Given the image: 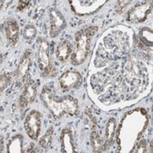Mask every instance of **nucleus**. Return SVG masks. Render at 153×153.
Masks as SVG:
<instances>
[{
    "mask_svg": "<svg viewBox=\"0 0 153 153\" xmlns=\"http://www.w3.org/2000/svg\"><path fill=\"white\" fill-rule=\"evenodd\" d=\"M57 74V69L53 66V65H50L46 69H45L43 72H42V75L43 77L45 78H51V77H53L55 76Z\"/></svg>",
    "mask_w": 153,
    "mask_h": 153,
    "instance_id": "nucleus-20",
    "label": "nucleus"
},
{
    "mask_svg": "<svg viewBox=\"0 0 153 153\" xmlns=\"http://www.w3.org/2000/svg\"><path fill=\"white\" fill-rule=\"evenodd\" d=\"M49 24L50 36L53 38L59 36L66 25L64 16L55 8H51L49 10Z\"/></svg>",
    "mask_w": 153,
    "mask_h": 153,
    "instance_id": "nucleus-5",
    "label": "nucleus"
},
{
    "mask_svg": "<svg viewBox=\"0 0 153 153\" xmlns=\"http://www.w3.org/2000/svg\"><path fill=\"white\" fill-rule=\"evenodd\" d=\"M37 94V87L33 80H29L24 86L22 94L19 99V106L21 108H25L29 104L34 102Z\"/></svg>",
    "mask_w": 153,
    "mask_h": 153,
    "instance_id": "nucleus-6",
    "label": "nucleus"
},
{
    "mask_svg": "<svg viewBox=\"0 0 153 153\" xmlns=\"http://www.w3.org/2000/svg\"><path fill=\"white\" fill-rule=\"evenodd\" d=\"M41 113L37 111H32L26 116L25 120V129L27 135L32 140H37L41 131Z\"/></svg>",
    "mask_w": 153,
    "mask_h": 153,
    "instance_id": "nucleus-3",
    "label": "nucleus"
},
{
    "mask_svg": "<svg viewBox=\"0 0 153 153\" xmlns=\"http://www.w3.org/2000/svg\"><path fill=\"white\" fill-rule=\"evenodd\" d=\"M116 128V120L113 118H111L107 124H106V130H105V143L110 144L111 140H113L114 132Z\"/></svg>",
    "mask_w": 153,
    "mask_h": 153,
    "instance_id": "nucleus-15",
    "label": "nucleus"
},
{
    "mask_svg": "<svg viewBox=\"0 0 153 153\" xmlns=\"http://www.w3.org/2000/svg\"><path fill=\"white\" fill-rule=\"evenodd\" d=\"M61 144H62L63 152H66V153L75 152L72 132L68 128L64 129L62 131V134H61Z\"/></svg>",
    "mask_w": 153,
    "mask_h": 153,
    "instance_id": "nucleus-11",
    "label": "nucleus"
},
{
    "mask_svg": "<svg viewBox=\"0 0 153 153\" xmlns=\"http://www.w3.org/2000/svg\"><path fill=\"white\" fill-rule=\"evenodd\" d=\"M53 127H50L49 130L45 132V134L41 138L40 141H39V144L42 148L44 149H47L50 144H51V141H52V137H53Z\"/></svg>",
    "mask_w": 153,
    "mask_h": 153,
    "instance_id": "nucleus-18",
    "label": "nucleus"
},
{
    "mask_svg": "<svg viewBox=\"0 0 153 153\" xmlns=\"http://www.w3.org/2000/svg\"><path fill=\"white\" fill-rule=\"evenodd\" d=\"M3 31L9 44L14 46L17 44L19 39V26L16 20L7 19L3 25Z\"/></svg>",
    "mask_w": 153,
    "mask_h": 153,
    "instance_id": "nucleus-9",
    "label": "nucleus"
},
{
    "mask_svg": "<svg viewBox=\"0 0 153 153\" xmlns=\"http://www.w3.org/2000/svg\"><path fill=\"white\" fill-rule=\"evenodd\" d=\"M97 31V27L89 26L87 28H83L76 34L75 41H76V49L75 52L71 56L72 63L75 65H82L87 58L90 50L91 38Z\"/></svg>",
    "mask_w": 153,
    "mask_h": 153,
    "instance_id": "nucleus-1",
    "label": "nucleus"
},
{
    "mask_svg": "<svg viewBox=\"0 0 153 153\" xmlns=\"http://www.w3.org/2000/svg\"><path fill=\"white\" fill-rule=\"evenodd\" d=\"M13 73H5L0 77V91L3 93L4 90L11 83L13 79Z\"/></svg>",
    "mask_w": 153,
    "mask_h": 153,
    "instance_id": "nucleus-19",
    "label": "nucleus"
},
{
    "mask_svg": "<svg viewBox=\"0 0 153 153\" xmlns=\"http://www.w3.org/2000/svg\"><path fill=\"white\" fill-rule=\"evenodd\" d=\"M134 152H143V153L146 152V142H145V140H141L140 142H139V144L135 148Z\"/></svg>",
    "mask_w": 153,
    "mask_h": 153,
    "instance_id": "nucleus-23",
    "label": "nucleus"
},
{
    "mask_svg": "<svg viewBox=\"0 0 153 153\" xmlns=\"http://www.w3.org/2000/svg\"><path fill=\"white\" fill-rule=\"evenodd\" d=\"M82 76L74 71H68L60 78V84L63 89H78L82 84Z\"/></svg>",
    "mask_w": 153,
    "mask_h": 153,
    "instance_id": "nucleus-8",
    "label": "nucleus"
},
{
    "mask_svg": "<svg viewBox=\"0 0 153 153\" xmlns=\"http://www.w3.org/2000/svg\"><path fill=\"white\" fill-rule=\"evenodd\" d=\"M51 63L49 54V44L45 39H39L38 41V66L41 73L46 69Z\"/></svg>",
    "mask_w": 153,
    "mask_h": 153,
    "instance_id": "nucleus-10",
    "label": "nucleus"
},
{
    "mask_svg": "<svg viewBox=\"0 0 153 153\" xmlns=\"http://www.w3.org/2000/svg\"><path fill=\"white\" fill-rule=\"evenodd\" d=\"M130 3L131 1H119L115 6V11L117 13H122Z\"/></svg>",
    "mask_w": 153,
    "mask_h": 153,
    "instance_id": "nucleus-22",
    "label": "nucleus"
},
{
    "mask_svg": "<svg viewBox=\"0 0 153 153\" xmlns=\"http://www.w3.org/2000/svg\"><path fill=\"white\" fill-rule=\"evenodd\" d=\"M30 66H31V51L27 50L20 60L16 74V82L18 86H25L29 81Z\"/></svg>",
    "mask_w": 153,
    "mask_h": 153,
    "instance_id": "nucleus-4",
    "label": "nucleus"
},
{
    "mask_svg": "<svg viewBox=\"0 0 153 153\" xmlns=\"http://www.w3.org/2000/svg\"><path fill=\"white\" fill-rule=\"evenodd\" d=\"M62 106L65 113L75 115L78 111V102L70 95L62 97Z\"/></svg>",
    "mask_w": 153,
    "mask_h": 153,
    "instance_id": "nucleus-13",
    "label": "nucleus"
},
{
    "mask_svg": "<svg viewBox=\"0 0 153 153\" xmlns=\"http://www.w3.org/2000/svg\"><path fill=\"white\" fill-rule=\"evenodd\" d=\"M86 116H87V119L89 120V122L91 124V127L94 131L96 129V126H97V119L95 116L93 115V112L90 109H87L86 110Z\"/></svg>",
    "mask_w": 153,
    "mask_h": 153,
    "instance_id": "nucleus-21",
    "label": "nucleus"
},
{
    "mask_svg": "<svg viewBox=\"0 0 153 153\" xmlns=\"http://www.w3.org/2000/svg\"><path fill=\"white\" fill-rule=\"evenodd\" d=\"M151 8H152L151 2L139 4L128 13L127 20H129L131 23H140L147 18L148 15L151 11Z\"/></svg>",
    "mask_w": 153,
    "mask_h": 153,
    "instance_id": "nucleus-7",
    "label": "nucleus"
},
{
    "mask_svg": "<svg viewBox=\"0 0 153 153\" xmlns=\"http://www.w3.org/2000/svg\"><path fill=\"white\" fill-rule=\"evenodd\" d=\"M23 36L24 38L28 42V43H31L36 36V29L33 25H26L24 28V31H23Z\"/></svg>",
    "mask_w": 153,
    "mask_h": 153,
    "instance_id": "nucleus-17",
    "label": "nucleus"
},
{
    "mask_svg": "<svg viewBox=\"0 0 153 153\" xmlns=\"http://www.w3.org/2000/svg\"><path fill=\"white\" fill-rule=\"evenodd\" d=\"M41 99L45 105L55 117H61L65 112L62 106V98L58 97L53 90L48 87H44L41 93Z\"/></svg>",
    "mask_w": 153,
    "mask_h": 153,
    "instance_id": "nucleus-2",
    "label": "nucleus"
},
{
    "mask_svg": "<svg viewBox=\"0 0 153 153\" xmlns=\"http://www.w3.org/2000/svg\"><path fill=\"white\" fill-rule=\"evenodd\" d=\"M91 145L94 152H101L104 147V144L97 131H93L91 135Z\"/></svg>",
    "mask_w": 153,
    "mask_h": 153,
    "instance_id": "nucleus-16",
    "label": "nucleus"
},
{
    "mask_svg": "<svg viewBox=\"0 0 153 153\" xmlns=\"http://www.w3.org/2000/svg\"><path fill=\"white\" fill-rule=\"evenodd\" d=\"M72 56V45L68 41L60 43L56 48V57L62 63H65Z\"/></svg>",
    "mask_w": 153,
    "mask_h": 153,
    "instance_id": "nucleus-12",
    "label": "nucleus"
},
{
    "mask_svg": "<svg viewBox=\"0 0 153 153\" xmlns=\"http://www.w3.org/2000/svg\"><path fill=\"white\" fill-rule=\"evenodd\" d=\"M29 3H30L29 1H20L17 6V12H22L28 6Z\"/></svg>",
    "mask_w": 153,
    "mask_h": 153,
    "instance_id": "nucleus-24",
    "label": "nucleus"
},
{
    "mask_svg": "<svg viewBox=\"0 0 153 153\" xmlns=\"http://www.w3.org/2000/svg\"><path fill=\"white\" fill-rule=\"evenodd\" d=\"M22 140L23 137L21 134H17L15 137L12 138V140L9 141L7 146V151L9 153L13 152H22Z\"/></svg>",
    "mask_w": 153,
    "mask_h": 153,
    "instance_id": "nucleus-14",
    "label": "nucleus"
}]
</instances>
